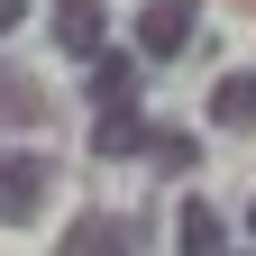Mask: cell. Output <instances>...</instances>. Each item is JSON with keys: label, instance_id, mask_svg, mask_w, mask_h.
<instances>
[{"label": "cell", "instance_id": "6da1fadb", "mask_svg": "<svg viewBox=\"0 0 256 256\" xmlns=\"http://www.w3.org/2000/svg\"><path fill=\"white\" fill-rule=\"evenodd\" d=\"M55 192V165L46 156H0V229H28Z\"/></svg>", "mask_w": 256, "mask_h": 256}, {"label": "cell", "instance_id": "7a4b0ae2", "mask_svg": "<svg viewBox=\"0 0 256 256\" xmlns=\"http://www.w3.org/2000/svg\"><path fill=\"white\" fill-rule=\"evenodd\" d=\"M146 247V210H92L64 229V256H138Z\"/></svg>", "mask_w": 256, "mask_h": 256}, {"label": "cell", "instance_id": "3957f363", "mask_svg": "<svg viewBox=\"0 0 256 256\" xmlns=\"http://www.w3.org/2000/svg\"><path fill=\"white\" fill-rule=\"evenodd\" d=\"M192 28H202V0H146V10H138V55H146V64L183 55Z\"/></svg>", "mask_w": 256, "mask_h": 256}, {"label": "cell", "instance_id": "277c9868", "mask_svg": "<svg viewBox=\"0 0 256 256\" xmlns=\"http://www.w3.org/2000/svg\"><path fill=\"white\" fill-rule=\"evenodd\" d=\"M146 146H156L146 110H138V101H110V110H101V128H92V156H110V165H119V156H146Z\"/></svg>", "mask_w": 256, "mask_h": 256}, {"label": "cell", "instance_id": "5b68a950", "mask_svg": "<svg viewBox=\"0 0 256 256\" xmlns=\"http://www.w3.org/2000/svg\"><path fill=\"white\" fill-rule=\"evenodd\" d=\"M110 18H101V0H55V46L64 55H110Z\"/></svg>", "mask_w": 256, "mask_h": 256}, {"label": "cell", "instance_id": "8992f818", "mask_svg": "<svg viewBox=\"0 0 256 256\" xmlns=\"http://www.w3.org/2000/svg\"><path fill=\"white\" fill-rule=\"evenodd\" d=\"M174 238H183V256H229V220H220L202 192L183 202V220H174Z\"/></svg>", "mask_w": 256, "mask_h": 256}, {"label": "cell", "instance_id": "52a82bcc", "mask_svg": "<svg viewBox=\"0 0 256 256\" xmlns=\"http://www.w3.org/2000/svg\"><path fill=\"white\" fill-rule=\"evenodd\" d=\"M210 128H229V138L256 128V74H229V82L210 92Z\"/></svg>", "mask_w": 256, "mask_h": 256}, {"label": "cell", "instance_id": "ba28073f", "mask_svg": "<svg viewBox=\"0 0 256 256\" xmlns=\"http://www.w3.org/2000/svg\"><path fill=\"white\" fill-rule=\"evenodd\" d=\"M128 92H138V64H128V55H92V110L128 101Z\"/></svg>", "mask_w": 256, "mask_h": 256}, {"label": "cell", "instance_id": "9c48e42d", "mask_svg": "<svg viewBox=\"0 0 256 256\" xmlns=\"http://www.w3.org/2000/svg\"><path fill=\"white\" fill-rule=\"evenodd\" d=\"M146 156H156L165 174H183V165H192V138H183V128H156V146H146Z\"/></svg>", "mask_w": 256, "mask_h": 256}, {"label": "cell", "instance_id": "30bf717a", "mask_svg": "<svg viewBox=\"0 0 256 256\" xmlns=\"http://www.w3.org/2000/svg\"><path fill=\"white\" fill-rule=\"evenodd\" d=\"M0 110H18V119H37L46 101H37V82H18V74H0Z\"/></svg>", "mask_w": 256, "mask_h": 256}, {"label": "cell", "instance_id": "8fae6325", "mask_svg": "<svg viewBox=\"0 0 256 256\" xmlns=\"http://www.w3.org/2000/svg\"><path fill=\"white\" fill-rule=\"evenodd\" d=\"M18 10H28V0H0V37H10V28H18Z\"/></svg>", "mask_w": 256, "mask_h": 256}, {"label": "cell", "instance_id": "7c38bea8", "mask_svg": "<svg viewBox=\"0 0 256 256\" xmlns=\"http://www.w3.org/2000/svg\"><path fill=\"white\" fill-rule=\"evenodd\" d=\"M247 229H256V202H247Z\"/></svg>", "mask_w": 256, "mask_h": 256}]
</instances>
